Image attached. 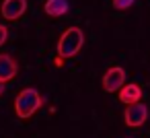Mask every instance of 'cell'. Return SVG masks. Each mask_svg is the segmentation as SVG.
<instances>
[{"instance_id":"cell-1","label":"cell","mask_w":150,"mask_h":138,"mask_svg":"<svg viewBox=\"0 0 150 138\" xmlns=\"http://www.w3.org/2000/svg\"><path fill=\"white\" fill-rule=\"evenodd\" d=\"M84 46V33L80 27H68L58 39V56L60 58H74Z\"/></svg>"},{"instance_id":"cell-2","label":"cell","mask_w":150,"mask_h":138,"mask_svg":"<svg viewBox=\"0 0 150 138\" xmlns=\"http://www.w3.org/2000/svg\"><path fill=\"white\" fill-rule=\"evenodd\" d=\"M41 105H43V97L39 95V91L27 87V89H23V91L17 95V99H15V113H17L21 120H29Z\"/></svg>"},{"instance_id":"cell-3","label":"cell","mask_w":150,"mask_h":138,"mask_svg":"<svg viewBox=\"0 0 150 138\" xmlns=\"http://www.w3.org/2000/svg\"><path fill=\"white\" fill-rule=\"evenodd\" d=\"M125 85V70L121 66H111L103 74V89L107 93H117Z\"/></svg>"},{"instance_id":"cell-4","label":"cell","mask_w":150,"mask_h":138,"mask_svg":"<svg viewBox=\"0 0 150 138\" xmlns=\"http://www.w3.org/2000/svg\"><path fill=\"white\" fill-rule=\"evenodd\" d=\"M146 120H148V107L142 101L134 103V105H127L125 111H123V122L129 128H140L142 124H146Z\"/></svg>"},{"instance_id":"cell-5","label":"cell","mask_w":150,"mask_h":138,"mask_svg":"<svg viewBox=\"0 0 150 138\" xmlns=\"http://www.w3.org/2000/svg\"><path fill=\"white\" fill-rule=\"evenodd\" d=\"M27 11V0H4L0 6V15L6 21H17L25 15Z\"/></svg>"},{"instance_id":"cell-6","label":"cell","mask_w":150,"mask_h":138,"mask_svg":"<svg viewBox=\"0 0 150 138\" xmlns=\"http://www.w3.org/2000/svg\"><path fill=\"white\" fill-rule=\"evenodd\" d=\"M19 74V64L13 56L8 54H0V83H8Z\"/></svg>"},{"instance_id":"cell-7","label":"cell","mask_w":150,"mask_h":138,"mask_svg":"<svg viewBox=\"0 0 150 138\" xmlns=\"http://www.w3.org/2000/svg\"><path fill=\"white\" fill-rule=\"evenodd\" d=\"M142 99V87L136 85V83H127L119 89V101L125 103V105H134V103H140Z\"/></svg>"},{"instance_id":"cell-8","label":"cell","mask_w":150,"mask_h":138,"mask_svg":"<svg viewBox=\"0 0 150 138\" xmlns=\"http://www.w3.org/2000/svg\"><path fill=\"white\" fill-rule=\"evenodd\" d=\"M68 9H70L68 0H47V2L43 4V13H45L47 17H52V19L66 15Z\"/></svg>"},{"instance_id":"cell-9","label":"cell","mask_w":150,"mask_h":138,"mask_svg":"<svg viewBox=\"0 0 150 138\" xmlns=\"http://www.w3.org/2000/svg\"><path fill=\"white\" fill-rule=\"evenodd\" d=\"M134 2L136 0H111V4H113L115 11H127V9L134 6Z\"/></svg>"},{"instance_id":"cell-10","label":"cell","mask_w":150,"mask_h":138,"mask_svg":"<svg viewBox=\"0 0 150 138\" xmlns=\"http://www.w3.org/2000/svg\"><path fill=\"white\" fill-rule=\"evenodd\" d=\"M6 37H8V29H6L4 25H0V46L6 41Z\"/></svg>"},{"instance_id":"cell-11","label":"cell","mask_w":150,"mask_h":138,"mask_svg":"<svg viewBox=\"0 0 150 138\" xmlns=\"http://www.w3.org/2000/svg\"><path fill=\"white\" fill-rule=\"evenodd\" d=\"M54 64H56L58 68H62V66H64V58H60V56H56V58H54Z\"/></svg>"},{"instance_id":"cell-12","label":"cell","mask_w":150,"mask_h":138,"mask_svg":"<svg viewBox=\"0 0 150 138\" xmlns=\"http://www.w3.org/2000/svg\"><path fill=\"white\" fill-rule=\"evenodd\" d=\"M4 93V83H0V95Z\"/></svg>"}]
</instances>
